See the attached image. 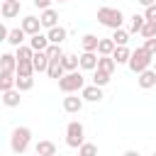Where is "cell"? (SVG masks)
Wrapping results in <instances>:
<instances>
[{"label": "cell", "mask_w": 156, "mask_h": 156, "mask_svg": "<svg viewBox=\"0 0 156 156\" xmlns=\"http://www.w3.org/2000/svg\"><path fill=\"white\" fill-rule=\"evenodd\" d=\"M32 68H34V73H46L49 58H46L44 51H34V54H32Z\"/></svg>", "instance_id": "obj_13"}, {"label": "cell", "mask_w": 156, "mask_h": 156, "mask_svg": "<svg viewBox=\"0 0 156 156\" xmlns=\"http://www.w3.org/2000/svg\"><path fill=\"white\" fill-rule=\"evenodd\" d=\"M78 156H98V146L93 141H83L78 146Z\"/></svg>", "instance_id": "obj_34"}, {"label": "cell", "mask_w": 156, "mask_h": 156, "mask_svg": "<svg viewBox=\"0 0 156 156\" xmlns=\"http://www.w3.org/2000/svg\"><path fill=\"white\" fill-rule=\"evenodd\" d=\"M32 2H34V5H37V7H39V10H49V7H51V2H54V0H32Z\"/></svg>", "instance_id": "obj_38"}, {"label": "cell", "mask_w": 156, "mask_h": 156, "mask_svg": "<svg viewBox=\"0 0 156 156\" xmlns=\"http://www.w3.org/2000/svg\"><path fill=\"white\" fill-rule=\"evenodd\" d=\"M83 85H85V78H83V73H80V71H71V73H63V76L58 78V90H61L63 95L80 93V90H83Z\"/></svg>", "instance_id": "obj_2"}, {"label": "cell", "mask_w": 156, "mask_h": 156, "mask_svg": "<svg viewBox=\"0 0 156 156\" xmlns=\"http://www.w3.org/2000/svg\"><path fill=\"white\" fill-rule=\"evenodd\" d=\"M32 88H34V78H32V76H15V90L27 93V90H32Z\"/></svg>", "instance_id": "obj_22"}, {"label": "cell", "mask_w": 156, "mask_h": 156, "mask_svg": "<svg viewBox=\"0 0 156 156\" xmlns=\"http://www.w3.org/2000/svg\"><path fill=\"white\" fill-rule=\"evenodd\" d=\"M39 24H41L44 29H51V27H56V24H58V12H56L54 7H49V10H41V12H39Z\"/></svg>", "instance_id": "obj_9"}, {"label": "cell", "mask_w": 156, "mask_h": 156, "mask_svg": "<svg viewBox=\"0 0 156 156\" xmlns=\"http://www.w3.org/2000/svg\"><path fill=\"white\" fill-rule=\"evenodd\" d=\"M32 49H29V44H22V46H17L15 49V58L17 61H32Z\"/></svg>", "instance_id": "obj_31"}, {"label": "cell", "mask_w": 156, "mask_h": 156, "mask_svg": "<svg viewBox=\"0 0 156 156\" xmlns=\"http://www.w3.org/2000/svg\"><path fill=\"white\" fill-rule=\"evenodd\" d=\"M110 78H112V76L105 73V71H98V68L93 71V85H98V88H105V85L110 83Z\"/></svg>", "instance_id": "obj_30"}, {"label": "cell", "mask_w": 156, "mask_h": 156, "mask_svg": "<svg viewBox=\"0 0 156 156\" xmlns=\"http://www.w3.org/2000/svg\"><path fill=\"white\" fill-rule=\"evenodd\" d=\"M154 2H156V0H139V5H141V7H149V5H154Z\"/></svg>", "instance_id": "obj_41"}, {"label": "cell", "mask_w": 156, "mask_h": 156, "mask_svg": "<svg viewBox=\"0 0 156 156\" xmlns=\"http://www.w3.org/2000/svg\"><path fill=\"white\" fill-rule=\"evenodd\" d=\"M46 46H49V39H46V34H34V37H29V49L32 51H46Z\"/></svg>", "instance_id": "obj_17"}, {"label": "cell", "mask_w": 156, "mask_h": 156, "mask_svg": "<svg viewBox=\"0 0 156 156\" xmlns=\"http://www.w3.org/2000/svg\"><path fill=\"white\" fill-rule=\"evenodd\" d=\"M32 144V129L29 127H15L10 134V149L15 154H24Z\"/></svg>", "instance_id": "obj_3"}, {"label": "cell", "mask_w": 156, "mask_h": 156, "mask_svg": "<svg viewBox=\"0 0 156 156\" xmlns=\"http://www.w3.org/2000/svg\"><path fill=\"white\" fill-rule=\"evenodd\" d=\"M144 20L146 22H156V2L149 5V7H144Z\"/></svg>", "instance_id": "obj_37"}, {"label": "cell", "mask_w": 156, "mask_h": 156, "mask_svg": "<svg viewBox=\"0 0 156 156\" xmlns=\"http://www.w3.org/2000/svg\"><path fill=\"white\" fill-rule=\"evenodd\" d=\"M151 156H156V154H151Z\"/></svg>", "instance_id": "obj_45"}, {"label": "cell", "mask_w": 156, "mask_h": 156, "mask_svg": "<svg viewBox=\"0 0 156 156\" xmlns=\"http://www.w3.org/2000/svg\"><path fill=\"white\" fill-rule=\"evenodd\" d=\"M151 71H154V73H156V58H154V63H151Z\"/></svg>", "instance_id": "obj_42"}, {"label": "cell", "mask_w": 156, "mask_h": 156, "mask_svg": "<svg viewBox=\"0 0 156 156\" xmlns=\"http://www.w3.org/2000/svg\"><path fill=\"white\" fill-rule=\"evenodd\" d=\"M12 88H15V73H5V71H0V93L12 90Z\"/></svg>", "instance_id": "obj_28"}, {"label": "cell", "mask_w": 156, "mask_h": 156, "mask_svg": "<svg viewBox=\"0 0 156 156\" xmlns=\"http://www.w3.org/2000/svg\"><path fill=\"white\" fill-rule=\"evenodd\" d=\"M34 156H37V154H34Z\"/></svg>", "instance_id": "obj_46"}, {"label": "cell", "mask_w": 156, "mask_h": 156, "mask_svg": "<svg viewBox=\"0 0 156 156\" xmlns=\"http://www.w3.org/2000/svg\"><path fill=\"white\" fill-rule=\"evenodd\" d=\"M122 156H141V154H139V151H136V149H127V151H124V154H122Z\"/></svg>", "instance_id": "obj_40"}, {"label": "cell", "mask_w": 156, "mask_h": 156, "mask_svg": "<svg viewBox=\"0 0 156 156\" xmlns=\"http://www.w3.org/2000/svg\"><path fill=\"white\" fill-rule=\"evenodd\" d=\"M34 154L37 156H56V144L49 141V139H41V141H37Z\"/></svg>", "instance_id": "obj_14"}, {"label": "cell", "mask_w": 156, "mask_h": 156, "mask_svg": "<svg viewBox=\"0 0 156 156\" xmlns=\"http://www.w3.org/2000/svg\"><path fill=\"white\" fill-rule=\"evenodd\" d=\"M61 68H63L66 73L78 71V54H63V56H61Z\"/></svg>", "instance_id": "obj_21"}, {"label": "cell", "mask_w": 156, "mask_h": 156, "mask_svg": "<svg viewBox=\"0 0 156 156\" xmlns=\"http://www.w3.org/2000/svg\"><path fill=\"white\" fill-rule=\"evenodd\" d=\"M0 15L5 20H15L20 15V2H2L0 5Z\"/></svg>", "instance_id": "obj_20"}, {"label": "cell", "mask_w": 156, "mask_h": 156, "mask_svg": "<svg viewBox=\"0 0 156 156\" xmlns=\"http://www.w3.org/2000/svg\"><path fill=\"white\" fill-rule=\"evenodd\" d=\"M78 68L83 71H95L98 68V54L95 51H83L78 56Z\"/></svg>", "instance_id": "obj_10"}, {"label": "cell", "mask_w": 156, "mask_h": 156, "mask_svg": "<svg viewBox=\"0 0 156 156\" xmlns=\"http://www.w3.org/2000/svg\"><path fill=\"white\" fill-rule=\"evenodd\" d=\"M112 51H115V41L112 39H100L98 41V56H112Z\"/></svg>", "instance_id": "obj_27"}, {"label": "cell", "mask_w": 156, "mask_h": 156, "mask_svg": "<svg viewBox=\"0 0 156 156\" xmlns=\"http://www.w3.org/2000/svg\"><path fill=\"white\" fill-rule=\"evenodd\" d=\"M144 22H146V20H144V15H136V12H134V15H132V20H129V29H127V32H129V37H132V34H139V32H141V27H144Z\"/></svg>", "instance_id": "obj_25"}, {"label": "cell", "mask_w": 156, "mask_h": 156, "mask_svg": "<svg viewBox=\"0 0 156 156\" xmlns=\"http://www.w3.org/2000/svg\"><path fill=\"white\" fill-rule=\"evenodd\" d=\"M24 39H27V34H24L20 27H15V29H10V32H7V44H10V46H15V49H17V46H22V44H24Z\"/></svg>", "instance_id": "obj_16"}, {"label": "cell", "mask_w": 156, "mask_h": 156, "mask_svg": "<svg viewBox=\"0 0 156 156\" xmlns=\"http://www.w3.org/2000/svg\"><path fill=\"white\" fill-rule=\"evenodd\" d=\"M20 29H22L27 37H34V34H39V29H41V24H39V17H34V15H27V17H22V22H20Z\"/></svg>", "instance_id": "obj_7"}, {"label": "cell", "mask_w": 156, "mask_h": 156, "mask_svg": "<svg viewBox=\"0 0 156 156\" xmlns=\"http://www.w3.org/2000/svg\"><path fill=\"white\" fill-rule=\"evenodd\" d=\"M2 2H20V0H2Z\"/></svg>", "instance_id": "obj_43"}, {"label": "cell", "mask_w": 156, "mask_h": 156, "mask_svg": "<svg viewBox=\"0 0 156 156\" xmlns=\"http://www.w3.org/2000/svg\"><path fill=\"white\" fill-rule=\"evenodd\" d=\"M83 141H85V127H83L78 119L68 122V124H66V144H68L71 149H78Z\"/></svg>", "instance_id": "obj_5"}, {"label": "cell", "mask_w": 156, "mask_h": 156, "mask_svg": "<svg viewBox=\"0 0 156 156\" xmlns=\"http://www.w3.org/2000/svg\"><path fill=\"white\" fill-rule=\"evenodd\" d=\"M136 85H139L141 90H149V88H154V85H156V73H154L151 68H146V71L136 73Z\"/></svg>", "instance_id": "obj_12"}, {"label": "cell", "mask_w": 156, "mask_h": 156, "mask_svg": "<svg viewBox=\"0 0 156 156\" xmlns=\"http://www.w3.org/2000/svg\"><path fill=\"white\" fill-rule=\"evenodd\" d=\"M98 41H100V37H95V34H83L80 37L83 51H98Z\"/></svg>", "instance_id": "obj_23"}, {"label": "cell", "mask_w": 156, "mask_h": 156, "mask_svg": "<svg viewBox=\"0 0 156 156\" xmlns=\"http://www.w3.org/2000/svg\"><path fill=\"white\" fill-rule=\"evenodd\" d=\"M56 2H71V0H56Z\"/></svg>", "instance_id": "obj_44"}, {"label": "cell", "mask_w": 156, "mask_h": 156, "mask_svg": "<svg viewBox=\"0 0 156 156\" xmlns=\"http://www.w3.org/2000/svg\"><path fill=\"white\" fill-rule=\"evenodd\" d=\"M15 76H34V68H32V61H17V68H15Z\"/></svg>", "instance_id": "obj_33"}, {"label": "cell", "mask_w": 156, "mask_h": 156, "mask_svg": "<svg viewBox=\"0 0 156 156\" xmlns=\"http://www.w3.org/2000/svg\"><path fill=\"white\" fill-rule=\"evenodd\" d=\"M44 54H46V58H49V61H61V56H63V49H61V46H56V44H49Z\"/></svg>", "instance_id": "obj_32"}, {"label": "cell", "mask_w": 156, "mask_h": 156, "mask_svg": "<svg viewBox=\"0 0 156 156\" xmlns=\"http://www.w3.org/2000/svg\"><path fill=\"white\" fill-rule=\"evenodd\" d=\"M144 39H151V37H156V22H144V27H141V32H139Z\"/></svg>", "instance_id": "obj_35"}, {"label": "cell", "mask_w": 156, "mask_h": 156, "mask_svg": "<svg viewBox=\"0 0 156 156\" xmlns=\"http://www.w3.org/2000/svg\"><path fill=\"white\" fill-rule=\"evenodd\" d=\"M63 112H68V115H78L80 110H83V98L78 95V93H71V95H66L63 98Z\"/></svg>", "instance_id": "obj_6"}, {"label": "cell", "mask_w": 156, "mask_h": 156, "mask_svg": "<svg viewBox=\"0 0 156 156\" xmlns=\"http://www.w3.org/2000/svg\"><path fill=\"white\" fill-rule=\"evenodd\" d=\"M129 54H132V49L129 46H115V51H112V61L117 63V66H127V61H129Z\"/></svg>", "instance_id": "obj_18"}, {"label": "cell", "mask_w": 156, "mask_h": 156, "mask_svg": "<svg viewBox=\"0 0 156 156\" xmlns=\"http://www.w3.org/2000/svg\"><path fill=\"white\" fill-rule=\"evenodd\" d=\"M20 102H22V93L20 90H5L2 93V105L5 107H20Z\"/></svg>", "instance_id": "obj_15"}, {"label": "cell", "mask_w": 156, "mask_h": 156, "mask_svg": "<svg viewBox=\"0 0 156 156\" xmlns=\"http://www.w3.org/2000/svg\"><path fill=\"white\" fill-rule=\"evenodd\" d=\"M98 22L102 24V27H107V29H122V24H124V15H122V10H117V7H107V5H102V7H98Z\"/></svg>", "instance_id": "obj_1"}, {"label": "cell", "mask_w": 156, "mask_h": 156, "mask_svg": "<svg viewBox=\"0 0 156 156\" xmlns=\"http://www.w3.org/2000/svg\"><path fill=\"white\" fill-rule=\"evenodd\" d=\"M66 37H68V29H66V27H61V24H56V27L46 29V39H49V44L61 46V44L66 41Z\"/></svg>", "instance_id": "obj_8"}, {"label": "cell", "mask_w": 156, "mask_h": 156, "mask_svg": "<svg viewBox=\"0 0 156 156\" xmlns=\"http://www.w3.org/2000/svg\"><path fill=\"white\" fill-rule=\"evenodd\" d=\"M63 73H66V71L61 68V61H49V68H46V76H49V78L58 80V78H61Z\"/></svg>", "instance_id": "obj_29"}, {"label": "cell", "mask_w": 156, "mask_h": 156, "mask_svg": "<svg viewBox=\"0 0 156 156\" xmlns=\"http://www.w3.org/2000/svg\"><path fill=\"white\" fill-rule=\"evenodd\" d=\"M141 49L156 58V37H151V39H144V46H141Z\"/></svg>", "instance_id": "obj_36"}, {"label": "cell", "mask_w": 156, "mask_h": 156, "mask_svg": "<svg viewBox=\"0 0 156 156\" xmlns=\"http://www.w3.org/2000/svg\"><path fill=\"white\" fill-rule=\"evenodd\" d=\"M115 68H117V63L112 61V56H98V71H105V73H115Z\"/></svg>", "instance_id": "obj_24"}, {"label": "cell", "mask_w": 156, "mask_h": 156, "mask_svg": "<svg viewBox=\"0 0 156 156\" xmlns=\"http://www.w3.org/2000/svg\"><path fill=\"white\" fill-rule=\"evenodd\" d=\"M151 63H154V56H151V54H146L141 46H136V49L129 54V61H127V66H129V71H132V73H141V71L151 68Z\"/></svg>", "instance_id": "obj_4"}, {"label": "cell", "mask_w": 156, "mask_h": 156, "mask_svg": "<svg viewBox=\"0 0 156 156\" xmlns=\"http://www.w3.org/2000/svg\"><path fill=\"white\" fill-rule=\"evenodd\" d=\"M110 39L115 41V46H127V44H129V32H127L124 27H122V29H115Z\"/></svg>", "instance_id": "obj_26"}, {"label": "cell", "mask_w": 156, "mask_h": 156, "mask_svg": "<svg viewBox=\"0 0 156 156\" xmlns=\"http://www.w3.org/2000/svg\"><path fill=\"white\" fill-rule=\"evenodd\" d=\"M15 68H17V58H15V54H0V71H5V73H15Z\"/></svg>", "instance_id": "obj_19"}, {"label": "cell", "mask_w": 156, "mask_h": 156, "mask_svg": "<svg viewBox=\"0 0 156 156\" xmlns=\"http://www.w3.org/2000/svg\"><path fill=\"white\" fill-rule=\"evenodd\" d=\"M80 98H83V102H100L102 100V88H98V85H83V90H80Z\"/></svg>", "instance_id": "obj_11"}, {"label": "cell", "mask_w": 156, "mask_h": 156, "mask_svg": "<svg viewBox=\"0 0 156 156\" xmlns=\"http://www.w3.org/2000/svg\"><path fill=\"white\" fill-rule=\"evenodd\" d=\"M7 32H10V29H7V27L0 22V41H7Z\"/></svg>", "instance_id": "obj_39"}]
</instances>
